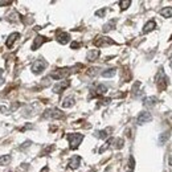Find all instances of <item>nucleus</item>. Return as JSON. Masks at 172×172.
Segmentation results:
<instances>
[{
  "instance_id": "473e14b6",
  "label": "nucleus",
  "mask_w": 172,
  "mask_h": 172,
  "mask_svg": "<svg viewBox=\"0 0 172 172\" xmlns=\"http://www.w3.org/2000/svg\"><path fill=\"white\" fill-rule=\"evenodd\" d=\"M12 4V2H0V6H9Z\"/></svg>"
},
{
  "instance_id": "39448f33",
  "label": "nucleus",
  "mask_w": 172,
  "mask_h": 172,
  "mask_svg": "<svg viewBox=\"0 0 172 172\" xmlns=\"http://www.w3.org/2000/svg\"><path fill=\"white\" fill-rule=\"evenodd\" d=\"M44 118H49V119H61L64 118V112L58 109H48L44 112Z\"/></svg>"
},
{
  "instance_id": "9d476101",
  "label": "nucleus",
  "mask_w": 172,
  "mask_h": 172,
  "mask_svg": "<svg viewBox=\"0 0 172 172\" xmlns=\"http://www.w3.org/2000/svg\"><path fill=\"white\" fill-rule=\"evenodd\" d=\"M48 41V38L46 37H44V36H36V38L33 40V44H32V51H37L38 48H40L44 42H46Z\"/></svg>"
},
{
  "instance_id": "f257e3e1",
  "label": "nucleus",
  "mask_w": 172,
  "mask_h": 172,
  "mask_svg": "<svg viewBox=\"0 0 172 172\" xmlns=\"http://www.w3.org/2000/svg\"><path fill=\"white\" fill-rule=\"evenodd\" d=\"M82 68V65L80 64V65H76L73 68H61V69H56L55 72L51 73V78H53V80H57V81H61L62 78H66L68 76H70L73 72H77L76 69H80Z\"/></svg>"
},
{
  "instance_id": "aec40b11",
  "label": "nucleus",
  "mask_w": 172,
  "mask_h": 172,
  "mask_svg": "<svg viewBox=\"0 0 172 172\" xmlns=\"http://www.w3.org/2000/svg\"><path fill=\"white\" fill-rule=\"evenodd\" d=\"M160 16H163V17H172V7H164V8H161L160 11Z\"/></svg>"
},
{
  "instance_id": "6ab92c4d",
  "label": "nucleus",
  "mask_w": 172,
  "mask_h": 172,
  "mask_svg": "<svg viewBox=\"0 0 172 172\" xmlns=\"http://www.w3.org/2000/svg\"><path fill=\"white\" fill-rule=\"evenodd\" d=\"M115 73H117V69L115 68H110V69H106V70H103L101 73V76L105 77V78H111V77L115 76Z\"/></svg>"
},
{
  "instance_id": "7ed1b4c3",
  "label": "nucleus",
  "mask_w": 172,
  "mask_h": 172,
  "mask_svg": "<svg viewBox=\"0 0 172 172\" xmlns=\"http://www.w3.org/2000/svg\"><path fill=\"white\" fill-rule=\"evenodd\" d=\"M68 140H69V147H70L72 150H76L80 147L81 142L83 140V135L82 134H69Z\"/></svg>"
},
{
  "instance_id": "c756f323",
  "label": "nucleus",
  "mask_w": 172,
  "mask_h": 172,
  "mask_svg": "<svg viewBox=\"0 0 172 172\" xmlns=\"http://www.w3.org/2000/svg\"><path fill=\"white\" fill-rule=\"evenodd\" d=\"M99 102H101L99 105H107V103L111 102V98H105V99H102V101H99Z\"/></svg>"
},
{
  "instance_id": "dca6fc26",
  "label": "nucleus",
  "mask_w": 172,
  "mask_h": 172,
  "mask_svg": "<svg viewBox=\"0 0 172 172\" xmlns=\"http://www.w3.org/2000/svg\"><path fill=\"white\" fill-rule=\"evenodd\" d=\"M156 102H158V98L156 97H147L143 99V105L146 107H152V106L156 105Z\"/></svg>"
},
{
  "instance_id": "c9c22d12",
  "label": "nucleus",
  "mask_w": 172,
  "mask_h": 172,
  "mask_svg": "<svg viewBox=\"0 0 172 172\" xmlns=\"http://www.w3.org/2000/svg\"><path fill=\"white\" fill-rule=\"evenodd\" d=\"M168 163H170V165H172V155L170 156V159H168Z\"/></svg>"
},
{
  "instance_id": "4c0bfd02",
  "label": "nucleus",
  "mask_w": 172,
  "mask_h": 172,
  "mask_svg": "<svg viewBox=\"0 0 172 172\" xmlns=\"http://www.w3.org/2000/svg\"><path fill=\"white\" fill-rule=\"evenodd\" d=\"M171 62H172V56H171Z\"/></svg>"
},
{
  "instance_id": "1a4fd4ad",
  "label": "nucleus",
  "mask_w": 172,
  "mask_h": 172,
  "mask_svg": "<svg viewBox=\"0 0 172 172\" xmlns=\"http://www.w3.org/2000/svg\"><path fill=\"white\" fill-rule=\"evenodd\" d=\"M69 40H70V34H69L68 32H62V31L57 32V41L60 42V44L65 45V44L69 42Z\"/></svg>"
},
{
  "instance_id": "0eeeda50",
  "label": "nucleus",
  "mask_w": 172,
  "mask_h": 172,
  "mask_svg": "<svg viewBox=\"0 0 172 172\" xmlns=\"http://www.w3.org/2000/svg\"><path fill=\"white\" fill-rule=\"evenodd\" d=\"M69 86H70V81H68V80L66 81H58L57 85L53 86V93H56V94H60V93H62Z\"/></svg>"
},
{
  "instance_id": "58836bf2",
  "label": "nucleus",
  "mask_w": 172,
  "mask_h": 172,
  "mask_svg": "<svg viewBox=\"0 0 172 172\" xmlns=\"http://www.w3.org/2000/svg\"><path fill=\"white\" fill-rule=\"evenodd\" d=\"M171 68H172V62H171Z\"/></svg>"
},
{
  "instance_id": "e433bc0d",
  "label": "nucleus",
  "mask_w": 172,
  "mask_h": 172,
  "mask_svg": "<svg viewBox=\"0 0 172 172\" xmlns=\"http://www.w3.org/2000/svg\"><path fill=\"white\" fill-rule=\"evenodd\" d=\"M2 76H3V69H0V81H2Z\"/></svg>"
},
{
  "instance_id": "a878e982",
  "label": "nucleus",
  "mask_w": 172,
  "mask_h": 172,
  "mask_svg": "<svg viewBox=\"0 0 172 172\" xmlns=\"http://www.w3.org/2000/svg\"><path fill=\"white\" fill-rule=\"evenodd\" d=\"M105 13H106V9L102 8V9H98V11L95 12V16L97 17H102V16H105Z\"/></svg>"
},
{
  "instance_id": "5701e85b",
  "label": "nucleus",
  "mask_w": 172,
  "mask_h": 172,
  "mask_svg": "<svg viewBox=\"0 0 172 172\" xmlns=\"http://www.w3.org/2000/svg\"><path fill=\"white\" fill-rule=\"evenodd\" d=\"M11 155H3V156H0V167L2 165H7L9 164V161H11Z\"/></svg>"
},
{
  "instance_id": "9b49d317",
  "label": "nucleus",
  "mask_w": 172,
  "mask_h": 172,
  "mask_svg": "<svg viewBox=\"0 0 172 172\" xmlns=\"http://www.w3.org/2000/svg\"><path fill=\"white\" fill-rule=\"evenodd\" d=\"M106 91H107V86H105V85H98L94 90H93V93H91V95H90V98L91 97H98V95H103V94H106Z\"/></svg>"
},
{
  "instance_id": "412c9836",
  "label": "nucleus",
  "mask_w": 172,
  "mask_h": 172,
  "mask_svg": "<svg viewBox=\"0 0 172 172\" xmlns=\"http://www.w3.org/2000/svg\"><path fill=\"white\" fill-rule=\"evenodd\" d=\"M73 105H74V97H66L65 99L62 101V107H65V109L72 107Z\"/></svg>"
},
{
  "instance_id": "7c9ffc66",
  "label": "nucleus",
  "mask_w": 172,
  "mask_h": 172,
  "mask_svg": "<svg viewBox=\"0 0 172 172\" xmlns=\"http://www.w3.org/2000/svg\"><path fill=\"white\" fill-rule=\"evenodd\" d=\"M31 144H32V142H31V140H28V142H25V143H24V146H21V147H20V150H24L25 147H29Z\"/></svg>"
},
{
  "instance_id": "2eb2a0df",
  "label": "nucleus",
  "mask_w": 172,
  "mask_h": 172,
  "mask_svg": "<svg viewBox=\"0 0 172 172\" xmlns=\"http://www.w3.org/2000/svg\"><path fill=\"white\" fill-rule=\"evenodd\" d=\"M155 28H156V23H155L154 20H150L148 23H146V25L143 27V29H142V32H143V33L146 34V33L152 32Z\"/></svg>"
},
{
  "instance_id": "f3484780",
  "label": "nucleus",
  "mask_w": 172,
  "mask_h": 172,
  "mask_svg": "<svg viewBox=\"0 0 172 172\" xmlns=\"http://www.w3.org/2000/svg\"><path fill=\"white\" fill-rule=\"evenodd\" d=\"M168 139H170V131H164V132H161V134L159 135L158 142H159L160 146H163V144H165L167 142H168Z\"/></svg>"
},
{
  "instance_id": "72a5a7b5",
  "label": "nucleus",
  "mask_w": 172,
  "mask_h": 172,
  "mask_svg": "<svg viewBox=\"0 0 172 172\" xmlns=\"http://www.w3.org/2000/svg\"><path fill=\"white\" fill-rule=\"evenodd\" d=\"M0 111L6 112V111H8V110H7V107H4V106H0Z\"/></svg>"
},
{
  "instance_id": "f03ea898",
  "label": "nucleus",
  "mask_w": 172,
  "mask_h": 172,
  "mask_svg": "<svg viewBox=\"0 0 172 172\" xmlns=\"http://www.w3.org/2000/svg\"><path fill=\"white\" fill-rule=\"evenodd\" d=\"M46 68H48V62L44 60V58H38V60H36L32 64V72H33V74H37V76L41 74Z\"/></svg>"
},
{
  "instance_id": "6e6552de",
  "label": "nucleus",
  "mask_w": 172,
  "mask_h": 172,
  "mask_svg": "<svg viewBox=\"0 0 172 172\" xmlns=\"http://www.w3.org/2000/svg\"><path fill=\"white\" fill-rule=\"evenodd\" d=\"M151 119H152V115L148 111H142L136 118V123L138 125H144V123H147V122H150Z\"/></svg>"
},
{
  "instance_id": "393cba45",
  "label": "nucleus",
  "mask_w": 172,
  "mask_h": 172,
  "mask_svg": "<svg viewBox=\"0 0 172 172\" xmlns=\"http://www.w3.org/2000/svg\"><path fill=\"white\" fill-rule=\"evenodd\" d=\"M121 9H127L131 6V0H123V2H119Z\"/></svg>"
},
{
  "instance_id": "cd10ccee",
  "label": "nucleus",
  "mask_w": 172,
  "mask_h": 172,
  "mask_svg": "<svg viewBox=\"0 0 172 172\" xmlns=\"http://www.w3.org/2000/svg\"><path fill=\"white\" fill-rule=\"evenodd\" d=\"M53 150H55V146L46 147V148H45V150H44V151L41 152V155H45V154H49V152H51V151H53Z\"/></svg>"
},
{
  "instance_id": "ddd939ff",
  "label": "nucleus",
  "mask_w": 172,
  "mask_h": 172,
  "mask_svg": "<svg viewBox=\"0 0 172 172\" xmlns=\"http://www.w3.org/2000/svg\"><path fill=\"white\" fill-rule=\"evenodd\" d=\"M80 164H81V156H78V155H74L69 160V167H70L72 170H77L78 167H80Z\"/></svg>"
},
{
  "instance_id": "c85d7f7f",
  "label": "nucleus",
  "mask_w": 172,
  "mask_h": 172,
  "mask_svg": "<svg viewBox=\"0 0 172 172\" xmlns=\"http://www.w3.org/2000/svg\"><path fill=\"white\" fill-rule=\"evenodd\" d=\"M81 46V44L78 42V41H73L72 44H70V48L72 49H77V48H80Z\"/></svg>"
},
{
  "instance_id": "bb28decb",
  "label": "nucleus",
  "mask_w": 172,
  "mask_h": 172,
  "mask_svg": "<svg viewBox=\"0 0 172 172\" xmlns=\"http://www.w3.org/2000/svg\"><path fill=\"white\" fill-rule=\"evenodd\" d=\"M129 167H130V171H132L135 168V160L132 156H130V160H129Z\"/></svg>"
},
{
  "instance_id": "4be33fe9",
  "label": "nucleus",
  "mask_w": 172,
  "mask_h": 172,
  "mask_svg": "<svg viewBox=\"0 0 172 172\" xmlns=\"http://www.w3.org/2000/svg\"><path fill=\"white\" fill-rule=\"evenodd\" d=\"M115 24H117V21L115 20H110L109 23H106L105 25H103V32H109V31H111V29H114L115 28Z\"/></svg>"
},
{
  "instance_id": "20e7f679",
  "label": "nucleus",
  "mask_w": 172,
  "mask_h": 172,
  "mask_svg": "<svg viewBox=\"0 0 172 172\" xmlns=\"http://www.w3.org/2000/svg\"><path fill=\"white\" fill-rule=\"evenodd\" d=\"M167 85H168V77L164 74L163 69L160 68V70L158 73V76H156V86H158L159 90H165Z\"/></svg>"
},
{
  "instance_id": "a211bd4d",
  "label": "nucleus",
  "mask_w": 172,
  "mask_h": 172,
  "mask_svg": "<svg viewBox=\"0 0 172 172\" xmlns=\"http://www.w3.org/2000/svg\"><path fill=\"white\" fill-rule=\"evenodd\" d=\"M110 132H111V129H105V130L97 131V132H95V136L99 138V139H106V138H109Z\"/></svg>"
},
{
  "instance_id": "b1692460",
  "label": "nucleus",
  "mask_w": 172,
  "mask_h": 172,
  "mask_svg": "<svg viewBox=\"0 0 172 172\" xmlns=\"http://www.w3.org/2000/svg\"><path fill=\"white\" fill-rule=\"evenodd\" d=\"M111 144L115 146V148H122L123 147V139L118 138V139H111Z\"/></svg>"
},
{
  "instance_id": "f8f14e48",
  "label": "nucleus",
  "mask_w": 172,
  "mask_h": 172,
  "mask_svg": "<svg viewBox=\"0 0 172 172\" xmlns=\"http://www.w3.org/2000/svg\"><path fill=\"white\" fill-rule=\"evenodd\" d=\"M17 38H20V33H17V32H13V33H11L8 36V38H7V41H6V46L7 48H11L12 45H13V42L17 40Z\"/></svg>"
},
{
  "instance_id": "423d86ee",
  "label": "nucleus",
  "mask_w": 172,
  "mask_h": 172,
  "mask_svg": "<svg viewBox=\"0 0 172 172\" xmlns=\"http://www.w3.org/2000/svg\"><path fill=\"white\" fill-rule=\"evenodd\" d=\"M112 44H115V41H112L109 37H103V36H98L94 40V45L98 46V48L106 46V45H112Z\"/></svg>"
},
{
  "instance_id": "2f4dec72",
  "label": "nucleus",
  "mask_w": 172,
  "mask_h": 172,
  "mask_svg": "<svg viewBox=\"0 0 172 172\" xmlns=\"http://www.w3.org/2000/svg\"><path fill=\"white\" fill-rule=\"evenodd\" d=\"M32 127H33L32 125H27V126H24V127H23L21 131H25V130H28V129H32Z\"/></svg>"
},
{
  "instance_id": "f704fd0d",
  "label": "nucleus",
  "mask_w": 172,
  "mask_h": 172,
  "mask_svg": "<svg viewBox=\"0 0 172 172\" xmlns=\"http://www.w3.org/2000/svg\"><path fill=\"white\" fill-rule=\"evenodd\" d=\"M41 172H49V170H48V167H44L42 168V171Z\"/></svg>"
},
{
  "instance_id": "4468645a",
  "label": "nucleus",
  "mask_w": 172,
  "mask_h": 172,
  "mask_svg": "<svg viewBox=\"0 0 172 172\" xmlns=\"http://www.w3.org/2000/svg\"><path fill=\"white\" fill-rule=\"evenodd\" d=\"M99 55H101V52H99V49H93V51H90L89 53H87V56H86V58L89 61H95V60H98V57H99Z\"/></svg>"
}]
</instances>
